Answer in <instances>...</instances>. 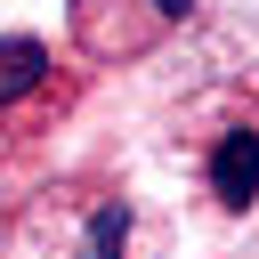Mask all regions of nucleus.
<instances>
[{"label":"nucleus","mask_w":259,"mask_h":259,"mask_svg":"<svg viewBox=\"0 0 259 259\" xmlns=\"http://www.w3.org/2000/svg\"><path fill=\"white\" fill-rule=\"evenodd\" d=\"M210 194H219V210H251L259 202V130L251 121H235L219 146H210Z\"/></svg>","instance_id":"f257e3e1"},{"label":"nucleus","mask_w":259,"mask_h":259,"mask_svg":"<svg viewBox=\"0 0 259 259\" xmlns=\"http://www.w3.org/2000/svg\"><path fill=\"white\" fill-rule=\"evenodd\" d=\"M49 81V40H32V32H0V113L16 105V97H32Z\"/></svg>","instance_id":"f03ea898"},{"label":"nucleus","mask_w":259,"mask_h":259,"mask_svg":"<svg viewBox=\"0 0 259 259\" xmlns=\"http://www.w3.org/2000/svg\"><path fill=\"white\" fill-rule=\"evenodd\" d=\"M89 259H130V202H97V219H89Z\"/></svg>","instance_id":"7ed1b4c3"},{"label":"nucleus","mask_w":259,"mask_h":259,"mask_svg":"<svg viewBox=\"0 0 259 259\" xmlns=\"http://www.w3.org/2000/svg\"><path fill=\"white\" fill-rule=\"evenodd\" d=\"M146 16H154V24H186V16H194V0H146Z\"/></svg>","instance_id":"20e7f679"}]
</instances>
